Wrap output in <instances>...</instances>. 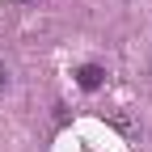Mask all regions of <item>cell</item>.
Here are the masks:
<instances>
[{"label": "cell", "instance_id": "6da1fadb", "mask_svg": "<svg viewBox=\"0 0 152 152\" xmlns=\"http://www.w3.org/2000/svg\"><path fill=\"white\" fill-rule=\"evenodd\" d=\"M76 85H80L85 93H93V89H102V85H106V68H97V64H85L80 72H76Z\"/></svg>", "mask_w": 152, "mask_h": 152}, {"label": "cell", "instance_id": "7a4b0ae2", "mask_svg": "<svg viewBox=\"0 0 152 152\" xmlns=\"http://www.w3.org/2000/svg\"><path fill=\"white\" fill-rule=\"evenodd\" d=\"M106 123H110L114 131H123V135H140V127H135V118H131L127 110H110V114H106Z\"/></svg>", "mask_w": 152, "mask_h": 152}, {"label": "cell", "instance_id": "3957f363", "mask_svg": "<svg viewBox=\"0 0 152 152\" xmlns=\"http://www.w3.org/2000/svg\"><path fill=\"white\" fill-rule=\"evenodd\" d=\"M4 89H9V72L0 68V93H4Z\"/></svg>", "mask_w": 152, "mask_h": 152}]
</instances>
